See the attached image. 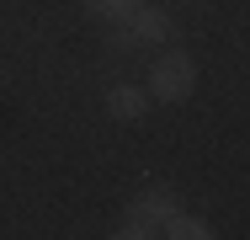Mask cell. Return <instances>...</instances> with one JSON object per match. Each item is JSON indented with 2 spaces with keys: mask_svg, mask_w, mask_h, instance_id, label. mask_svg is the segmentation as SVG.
<instances>
[{
  "mask_svg": "<svg viewBox=\"0 0 250 240\" xmlns=\"http://www.w3.org/2000/svg\"><path fill=\"white\" fill-rule=\"evenodd\" d=\"M144 112H149V91H139V86H112V91H106V118L139 123Z\"/></svg>",
  "mask_w": 250,
  "mask_h": 240,
  "instance_id": "277c9868",
  "label": "cell"
},
{
  "mask_svg": "<svg viewBox=\"0 0 250 240\" xmlns=\"http://www.w3.org/2000/svg\"><path fill=\"white\" fill-rule=\"evenodd\" d=\"M170 43V16L160 5H133L123 16V32H112V48H165Z\"/></svg>",
  "mask_w": 250,
  "mask_h": 240,
  "instance_id": "3957f363",
  "label": "cell"
},
{
  "mask_svg": "<svg viewBox=\"0 0 250 240\" xmlns=\"http://www.w3.org/2000/svg\"><path fill=\"white\" fill-rule=\"evenodd\" d=\"M181 203H176V192H165V187H149L128 214H123V224H117V240H149L160 235V224L176 214Z\"/></svg>",
  "mask_w": 250,
  "mask_h": 240,
  "instance_id": "7a4b0ae2",
  "label": "cell"
},
{
  "mask_svg": "<svg viewBox=\"0 0 250 240\" xmlns=\"http://www.w3.org/2000/svg\"><path fill=\"white\" fill-rule=\"evenodd\" d=\"M192 91H197V64H192V53H181V48L160 53L154 70H149V96L181 107V101H192Z\"/></svg>",
  "mask_w": 250,
  "mask_h": 240,
  "instance_id": "6da1fadb",
  "label": "cell"
},
{
  "mask_svg": "<svg viewBox=\"0 0 250 240\" xmlns=\"http://www.w3.org/2000/svg\"><path fill=\"white\" fill-rule=\"evenodd\" d=\"M133 5H144V0H85V11H91V16H101V22H123Z\"/></svg>",
  "mask_w": 250,
  "mask_h": 240,
  "instance_id": "8992f818",
  "label": "cell"
},
{
  "mask_svg": "<svg viewBox=\"0 0 250 240\" xmlns=\"http://www.w3.org/2000/svg\"><path fill=\"white\" fill-rule=\"evenodd\" d=\"M160 235H170V240H208L213 230H208V219H197V214H170L165 224H160Z\"/></svg>",
  "mask_w": 250,
  "mask_h": 240,
  "instance_id": "5b68a950",
  "label": "cell"
}]
</instances>
